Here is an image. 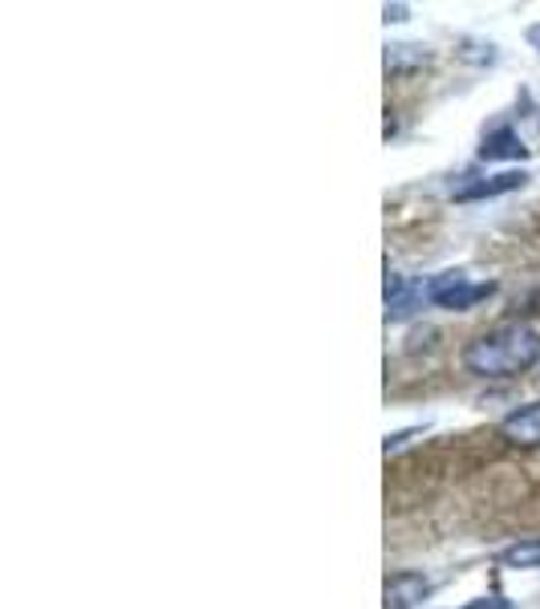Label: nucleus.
I'll use <instances>...</instances> for the list:
<instances>
[{
    "label": "nucleus",
    "instance_id": "9",
    "mask_svg": "<svg viewBox=\"0 0 540 609\" xmlns=\"http://www.w3.org/2000/svg\"><path fill=\"white\" fill-rule=\"evenodd\" d=\"M468 609H513V601H504V597H480V601Z\"/></svg>",
    "mask_w": 540,
    "mask_h": 609
},
{
    "label": "nucleus",
    "instance_id": "8",
    "mask_svg": "<svg viewBox=\"0 0 540 609\" xmlns=\"http://www.w3.org/2000/svg\"><path fill=\"white\" fill-rule=\"evenodd\" d=\"M499 565L508 568H540V540H520V544H508L499 553Z\"/></svg>",
    "mask_w": 540,
    "mask_h": 609
},
{
    "label": "nucleus",
    "instance_id": "6",
    "mask_svg": "<svg viewBox=\"0 0 540 609\" xmlns=\"http://www.w3.org/2000/svg\"><path fill=\"white\" fill-rule=\"evenodd\" d=\"M525 154H528V147L520 142L516 130H508V126L492 130L484 139V147H480V159H525Z\"/></svg>",
    "mask_w": 540,
    "mask_h": 609
},
{
    "label": "nucleus",
    "instance_id": "10",
    "mask_svg": "<svg viewBox=\"0 0 540 609\" xmlns=\"http://www.w3.org/2000/svg\"><path fill=\"white\" fill-rule=\"evenodd\" d=\"M387 21H406V9H402V4H394V9H390V4H387Z\"/></svg>",
    "mask_w": 540,
    "mask_h": 609
},
{
    "label": "nucleus",
    "instance_id": "11",
    "mask_svg": "<svg viewBox=\"0 0 540 609\" xmlns=\"http://www.w3.org/2000/svg\"><path fill=\"white\" fill-rule=\"evenodd\" d=\"M528 42H532V45H537V49H540V25L528 28Z\"/></svg>",
    "mask_w": 540,
    "mask_h": 609
},
{
    "label": "nucleus",
    "instance_id": "2",
    "mask_svg": "<svg viewBox=\"0 0 540 609\" xmlns=\"http://www.w3.org/2000/svg\"><path fill=\"white\" fill-rule=\"evenodd\" d=\"M496 292L492 280H468L463 273H444L427 285V301L439 304V309H451V313H463L471 304L487 301Z\"/></svg>",
    "mask_w": 540,
    "mask_h": 609
},
{
    "label": "nucleus",
    "instance_id": "3",
    "mask_svg": "<svg viewBox=\"0 0 540 609\" xmlns=\"http://www.w3.org/2000/svg\"><path fill=\"white\" fill-rule=\"evenodd\" d=\"M528 175L525 171H499V175H471V180L456 183L451 187V199H459V204H471V199H492V195H508L516 192V187H525Z\"/></svg>",
    "mask_w": 540,
    "mask_h": 609
},
{
    "label": "nucleus",
    "instance_id": "4",
    "mask_svg": "<svg viewBox=\"0 0 540 609\" xmlns=\"http://www.w3.org/2000/svg\"><path fill=\"white\" fill-rule=\"evenodd\" d=\"M499 439L513 447H540V402H528V406H516L513 415L499 418Z\"/></svg>",
    "mask_w": 540,
    "mask_h": 609
},
{
    "label": "nucleus",
    "instance_id": "5",
    "mask_svg": "<svg viewBox=\"0 0 540 609\" xmlns=\"http://www.w3.org/2000/svg\"><path fill=\"white\" fill-rule=\"evenodd\" d=\"M430 597V582L415 568H402V573H390L387 577V589H382V601L387 609H415L418 601H427Z\"/></svg>",
    "mask_w": 540,
    "mask_h": 609
},
{
    "label": "nucleus",
    "instance_id": "7",
    "mask_svg": "<svg viewBox=\"0 0 540 609\" xmlns=\"http://www.w3.org/2000/svg\"><path fill=\"white\" fill-rule=\"evenodd\" d=\"M418 292L427 297V289L411 285L406 277H387V309H390V318H402V313H411V304H415Z\"/></svg>",
    "mask_w": 540,
    "mask_h": 609
},
{
    "label": "nucleus",
    "instance_id": "1",
    "mask_svg": "<svg viewBox=\"0 0 540 609\" xmlns=\"http://www.w3.org/2000/svg\"><path fill=\"white\" fill-rule=\"evenodd\" d=\"M540 361V333L532 325H496V330L480 333L468 349H463V366L475 378H516L528 366Z\"/></svg>",
    "mask_w": 540,
    "mask_h": 609
}]
</instances>
